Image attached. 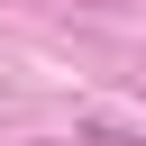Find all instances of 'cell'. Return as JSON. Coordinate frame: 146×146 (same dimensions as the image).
Wrapping results in <instances>:
<instances>
[{
	"instance_id": "6da1fadb",
	"label": "cell",
	"mask_w": 146,
	"mask_h": 146,
	"mask_svg": "<svg viewBox=\"0 0 146 146\" xmlns=\"http://www.w3.org/2000/svg\"><path fill=\"white\" fill-rule=\"evenodd\" d=\"M73 146H146V128H119V119H82Z\"/></svg>"
}]
</instances>
